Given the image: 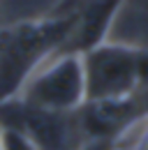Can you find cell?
I'll return each instance as SVG.
<instances>
[{
  "label": "cell",
  "instance_id": "obj_3",
  "mask_svg": "<svg viewBox=\"0 0 148 150\" xmlns=\"http://www.w3.org/2000/svg\"><path fill=\"white\" fill-rule=\"evenodd\" d=\"M0 125L23 132L37 150H79L83 134L74 113H58L37 109L18 97L0 102Z\"/></svg>",
  "mask_w": 148,
  "mask_h": 150
},
{
  "label": "cell",
  "instance_id": "obj_10",
  "mask_svg": "<svg viewBox=\"0 0 148 150\" xmlns=\"http://www.w3.org/2000/svg\"><path fill=\"white\" fill-rule=\"evenodd\" d=\"M79 150H120V146L116 141H102V139H90L83 141V146Z\"/></svg>",
  "mask_w": 148,
  "mask_h": 150
},
{
  "label": "cell",
  "instance_id": "obj_11",
  "mask_svg": "<svg viewBox=\"0 0 148 150\" xmlns=\"http://www.w3.org/2000/svg\"><path fill=\"white\" fill-rule=\"evenodd\" d=\"M72 2H76V0H65V5H72Z\"/></svg>",
  "mask_w": 148,
  "mask_h": 150
},
{
  "label": "cell",
  "instance_id": "obj_9",
  "mask_svg": "<svg viewBox=\"0 0 148 150\" xmlns=\"http://www.w3.org/2000/svg\"><path fill=\"white\" fill-rule=\"evenodd\" d=\"M137 74L139 93H148V49H137Z\"/></svg>",
  "mask_w": 148,
  "mask_h": 150
},
{
  "label": "cell",
  "instance_id": "obj_8",
  "mask_svg": "<svg viewBox=\"0 0 148 150\" xmlns=\"http://www.w3.org/2000/svg\"><path fill=\"white\" fill-rule=\"evenodd\" d=\"M127 136H134L132 150H148V113L127 132Z\"/></svg>",
  "mask_w": 148,
  "mask_h": 150
},
{
  "label": "cell",
  "instance_id": "obj_4",
  "mask_svg": "<svg viewBox=\"0 0 148 150\" xmlns=\"http://www.w3.org/2000/svg\"><path fill=\"white\" fill-rule=\"evenodd\" d=\"M86 76V102L118 99L139 93L137 49L125 44H100L81 53Z\"/></svg>",
  "mask_w": 148,
  "mask_h": 150
},
{
  "label": "cell",
  "instance_id": "obj_1",
  "mask_svg": "<svg viewBox=\"0 0 148 150\" xmlns=\"http://www.w3.org/2000/svg\"><path fill=\"white\" fill-rule=\"evenodd\" d=\"M74 14L23 21L0 30V102L14 99L37 69L65 49Z\"/></svg>",
  "mask_w": 148,
  "mask_h": 150
},
{
  "label": "cell",
  "instance_id": "obj_7",
  "mask_svg": "<svg viewBox=\"0 0 148 150\" xmlns=\"http://www.w3.org/2000/svg\"><path fill=\"white\" fill-rule=\"evenodd\" d=\"M0 150H37V148L23 132L0 125Z\"/></svg>",
  "mask_w": 148,
  "mask_h": 150
},
{
  "label": "cell",
  "instance_id": "obj_5",
  "mask_svg": "<svg viewBox=\"0 0 148 150\" xmlns=\"http://www.w3.org/2000/svg\"><path fill=\"white\" fill-rule=\"evenodd\" d=\"M146 106L141 102V95H130L118 99H90L83 102V106L76 111V120L86 141L102 139V141H120L127 136V132L146 115Z\"/></svg>",
  "mask_w": 148,
  "mask_h": 150
},
{
  "label": "cell",
  "instance_id": "obj_6",
  "mask_svg": "<svg viewBox=\"0 0 148 150\" xmlns=\"http://www.w3.org/2000/svg\"><path fill=\"white\" fill-rule=\"evenodd\" d=\"M123 0H81L79 9H74L72 33L63 51L86 53L95 46L104 44L107 33L116 19Z\"/></svg>",
  "mask_w": 148,
  "mask_h": 150
},
{
  "label": "cell",
  "instance_id": "obj_2",
  "mask_svg": "<svg viewBox=\"0 0 148 150\" xmlns=\"http://www.w3.org/2000/svg\"><path fill=\"white\" fill-rule=\"evenodd\" d=\"M16 97L30 106L46 111H79L86 102V76L81 53L58 51L26 81Z\"/></svg>",
  "mask_w": 148,
  "mask_h": 150
}]
</instances>
